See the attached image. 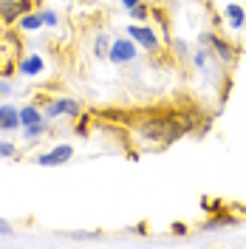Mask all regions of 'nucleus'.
I'll return each instance as SVG.
<instances>
[{
  "mask_svg": "<svg viewBox=\"0 0 246 249\" xmlns=\"http://www.w3.org/2000/svg\"><path fill=\"white\" fill-rule=\"evenodd\" d=\"M20 127V108L15 105H0V130L3 133H12Z\"/></svg>",
  "mask_w": 246,
  "mask_h": 249,
  "instance_id": "9",
  "label": "nucleus"
},
{
  "mask_svg": "<svg viewBox=\"0 0 246 249\" xmlns=\"http://www.w3.org/2000/svg\"><path fill=\"white\" fill-rule=\"evenodd\" d=\"M40 15H43V26H57V23H60V17H57L54 9H43Z\"/></svg>",
  "mask_w": 246,
  "mask_h": 249,
  "instance_id": "16",
  "label": "nucleus"
},
{
  "mask_svg": "<svg viewBox=\"0 0 246 249\" xmlns=\"http://www.w3.org/2000/svg\"><path fill=\"white\" fill-rule=\"evenodd\" d=\"M0 235H15V227L9 221H3V218H0Z\"/></svg>",
  "mask_w": 246,
  "mask_h": 249,
  "instance_id": "20",
  "label": "nucleus"
},
{
  "mask_svg": "<svg viewBox=\"0 0 246 249\" xmlns=\"http://www.w3.org/2000/svg\"><path fill=\"white\" fill-rule=\"evenodd\" d=\"M193 62H195L198 68H204V65H207V48H201V51H195V54H193Z\"/></svg>",
  "mask_w": 246,
  "mask_h": 249,
  "instance_id": "19",
  "label": "nucleus"
},
{
  "mask_svg": "<svg viewBox=\"0 0 246 249\" xmlns=\"http://www.w3.org/2000/svg\"><path fill=\"white\" fill-rule=\"evenodd\" d=\"M127 37H130L133 43H139L141 48H150V51L158 48V37H156V31L147 29V26H127Z\"/></svg>",
  "mask_w": 246,
  "mask_h": 249,
  "instance_id": "7",
  "label": "nucleus"
},
{
  "mask_svg": "<svg viewBox=\"0 0 246 249\" xmlns=\"http://www.w3.org/2000/svg\"><path fill=\"white\" fill-rule=\"evenodd\" d=\"M20 48L23 43L15 31H0V77H12L20 68Z\"/></svg>",
  "mask_w": 246,
  "mask_h": 249,
  "instance_id": "2",
  "label": "nucleus"
},
{
  "mask_svg": "<svg viewBox=\"0 0 246 249\" xmlns=\"http://www.w3.org/2000/svg\"><path fill=\"white\" fill-rule=\"evenodd\" d=\"M43 133H48L46 119H43V122H34V124H26V127H23V139H29V142H34L37 136H43Z\"/></svg>",
  "mask_w": 246,
  "mask_h": 249,
  "instance_id": "14",
  "label": "nucleus"
},
{
  "mask_svg": "<svg viewBox=\"0 0 246 249\" xmlns=\"http://www.w3.org/2000/svg\"><path fill=\"white\" fill-rule=\"evenodd\" d=\"M136 3H141V0H122V6H124V9H133Z\"/></svg>",
  "mask_w": 246,
  "mask_h": 249,
  "instance_id": "22",
  "label": "nucleus"
},
{
  "mask_svg": "<svg viewBox=\"0 0 246 249\" xmlns=\"http://www.w3.org/2000/svg\"><path fill=\"white\" fill-rule=\"evenodd\" d=\"M195 124L190 116L178 113V116H144L136 122V133L144 142H153V144H170V142H178L184 133H190Z\"/></svg>",
  "mask_w": 246,
  "mask_h": 249,
  "instance_id": "1",
  "label": "nucleus"
},
{
  "mask_svg": "<svg viewBox=\"0 0 246 249\" xmlns=\"http://www.w3.org/2000/svg\"><path fill=\"white\" fill-rule=\"evenodd\" d=\"M71 156H74V147H71V144H57V147H51L48 153L37 156V164H40V167H60V164H65Z\"/></svg>",
  "mask_w": 246,
  "mask_h": 249,
  "instance_id": "5",
  "label": "nucleus"
},
{
  "mask_svg": "<svg viewBox=\"0 0 246 249\" xmlns=\"http://www.w3.org/2000/svg\"><path fill=\"white\" fill-rule=\"evenodd\" d=\"M17 71L26 74V77L40 74V71H43V57H40V54H29L26 60H20V68H17Z\"/></svg>",
  "mask_w": 246,
  "mask_h": 249,
  "instance_id": "10",
  "label": "nucleus"
},
{
  "mask_svg": "<svg viewBox=\"0 0 246 249\" xmlns=\"http://www.w3.org/2000/svg\"><path fill=\"white\" fill-rule=\"evenodd\" d=\"M60 116H79V102L77 99H54L46 108V119H60Z\"/></svg>",
  "mask_w": 246,
  "mask_h": 249,
  "instance_id": "6",
  "label": "nucleus"
},
{
  "mask_svg": "<svg viewBox=\"0 0 246 249\" xmlns=\"http://www.w3.org/2000/svg\"><path fill=\"white\" fill-rule=\"evenodd\" d=\"M0 156H9V159H12V156H17V147L12 144V142H3V139H0Z\"/></svg>",
  "mask_w": 246,
  "mask_h": 249,
  "instance_id": "18",
  "label": "nucleus"
},
{
  "mask_svg": "<svg viewBox=\"0 0 246 249\" xmlns=\"http://www.w3.org/2000/svg\"><path fill=\"white\" fill-rule=\"evenodd\" d=\"M43 119H46V116H43V110L37 108V105H23V108H20V127L43 122Z\"/></svg>",
  "mask_w": 246,
  "mask_h": 249,
  "instance_id": "11",
  "label": "nucleus"
},
{
  "mask_svg": "<svg viewBox=\"0 0 246 249\" xmlns=\"http://www.w3.org/2000/svg\"><path fill=\"white\" fill-rule=\"evenodd\" d=\"M127 12L136 17V20H144V17L150 15V9H147V6H141V3H136V6H133V9H127Z\"/></svg>",
  "mask_w": 246,
  "mask_h": 249,
  "instance_id": "17",
  "label": "nucleus"
},
{
  "mask_svg": "<svg viewBox=\"0 0 246 249\" xmlns=\"http://www.w3.org/2000/svg\"><path fill=\"white\" fill-rule=\"evenodd\" d=\"M108 51H110V37L108 34H99L96 37V46H93V54L96 57H108Z\"/></svg>",
  "mask_w": 246,
  "mask_h": 249,
  "instance_id": "15",
  "label": "nucleus"
},
{
  "mask_svg": "<svg viewBox=\"0 0 246 249\" xmlns=\"http://www.w3.org/2000/svg\"><path fill=\"white\" fill-rule=\"evenodd\" d=\"M12 93V85L9 82H0V96H9Z\"/></svg>",
  "mask_w": 246,
  "mask_h": 249,
  "instance_id": "21",
  "label": "nucleus"
},
{
  "mask_svg": "<svg viewBox=\"0 0 246 249\" xmlns=\"http://www.w3.org/2000/svg\"><path fill=\"white\" fill-rule=\"evenodd\" d=\"M227 20H229V29H241L246 23V12L238 3H229V6H227Z\"/></svg>",
  "mask_w": 246,
  "mask_h": 249,
  "instance_id": "12",
  "label": "nucleus"
},
{
  "mask_svg": "<svg viewBox=\"0 0 246 249\" xmlns=\"http://www.w3.org/2000/svg\"><path fill=\"white\" fill-rule=\"evenodd\" d=\"M108 60H110V62H116V65H124V62H133V60H136V43H133L130 37H122V40L110 43Z\"/></svg>",
  "mask_w": 246,
  "mask_h": 249,
  "instance_id": "3",
  "label": "nucleus"
},
{
  "mask_svg": "<svg viewBox=\"0 0 246 249\" xmlns=\"http://www.w3.org/2000/svg\"><path fill=\"white\" fill-rule=\"evenodd\" d=\"M207 46H212V54H215L221 62H227V65H232V60H235V48L227 43V40H221V37H215V34H204L201 37Z\"/></svg>",
  "mask_w": 246,
  "mask_h": 249,
  "instance_id": "8",
  "label": "nucleus"
},
{
  "mask_svg": "<svg viewBox=\"0 0 246 249\" xmlns=\"http://www.w3.org/2000/svg\"><path fill=\"white\" fill-rule=\"evenodd\" d=\"M17 23H20V29H23V31H37L40 26H43V15H40V12H34V15H31V12H29V15L20 17Z\"/></svg>",
  "mask_w": 246,
  "mask_h": 249,
  "instance_id": "13",
  "label": "nucleus"
},
{
  "mask_svg": "<svg viewBox=\"0 0 246 249\" xmlns=\"http://www.w3.org/2000/svg\"><path fill=\"white\" fill-rule=\"evenodd\" d=\"M29 9H31V0H3L0 3V20L6 26H12L23 15H29Z\"/></svg>",
  "mask_w": 246,
  "mask_h": 249,
  "instance_id": "4",
  "label": "nucleus"
}]
</instances>
